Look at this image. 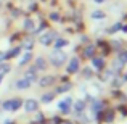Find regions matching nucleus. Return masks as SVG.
<instances>
[{
    "label": "nucleus",
    "mask_w": 127,
    "mask_h": 124,
    "mask_svg": "<svg viewBox=\"0 0 127 124\" xmlns=\"http://www.w3.org/2000/svg\"><path fill=\"white\" fill-rule=\"evenodd\" d=\"M103 16H105V15H103L101 11H95V13H93V18H103Z\"/></svg>",
    "instance_id": "nucleus-17"
},
{
    "label": "nucleus",
    "mask_w": 127,
    "mask_h": 124,
    "mask_svg": "<svg viewBox=\"0 0 127 124\" xmlns=\"http://www.w3.org/2000/svg\"><path fill=\"white\" fill-rule=\"evenodd\" d=\"M64 124H72V123H64Z\"/></svg>",
    "instance_id": "nucleus-23"
},
{
    "label": "nucleus",
    "mask_w": 127,
    "mask_h": 124,
    "mask_svg": "<svg viewBox=\"0 0 127 124\" xmlns=\"http://www.w3.org/2000/svg\"><path fill=\"white\" fill-rule=\"evenodd\" d=\"M95 2H103V0H95Z\"/></svg>",
    "instance_id": "nucleus-22"
},
{
    "label": "nucleus",
    "mask_w": 127,
    "mask_h": 124,
    "mask_svg": "<svg viewBox=\"0 0 127 124\" xmlns=\"http://www.w3.org/2000/svg\"><path fill=\"white\" fill-rule=\"evenodd\" d=\"M64 45H68V42H66L64 39H58V41L55 42V47H56V48H60V47H64Z\"/></svg>",
    "instance_id": "nucleus-15"
},
{
    "label": "nucleus",
    "mask_w": 127,
    "mask_h": 124,
    "mask_svg": "<svg viewBox=\"0 0 127 124\" xmlns=\"http://www.w3.org/2000/svg\"><path fill=\"white\" fill-rule=\"evenodd\" d=\"M35 71H37L35 68H31V69H28V71H26V76H24V79H28L29 82H34L35 79H37V74H35Z\"/></svg>",
    "instance_id": "nucleus-5"
},
{
    "label": "nucleus",
    "mask_w": 127,
    "mask_h": 124,
    "mask_svg": "<svg viewBox=\"0 0 127 124\" xmlns=\"http://www.w3.org/2000/svg\"><path fill=\"white\" fill-rule=\"evenodd\" d=\"M77 69H79V60H77V58H72L71 61H69L68 71H69V73H76Z\"/></svg>",
    "instance_id": "nucleus-8"
},
{
    "label": "nucleus",
    "mask_w": 127,
    "mask_h": 124,
    "mask_svg": "<svg viewBox=\"0 0 127 124\" xmlns=\"http://www.w3.org/2000/svg\"><path fill=\"white\" fill-rule=\"evenodd\" d=\"M92 52H93V48H92V47H89V48H87L84 53H85V55H92Z\"/></svg>",
    "instance_id": "nucleus-19"
},
{
    "label": "nucleus",
    "mask_w": 127,
    "mask_h": 124,
    "mask_svg": "<svg viewBox=\"0 0 127 124\" xmlns=\"http://www.w3.org/2000/svg\"><path fill=\"white\" fill-rule=\"evenodd\" d=\"M69 103H71V98H66V100H63V102H60V105H58L60 111L61 113H69Z\"/></svg>",
    "instance_id": "nucleus-6"
},
{
    "label": "nucleus",
    "mask_w": 127,
    "mask_h": 124,
    "mask_svg": "<svg viewBox=\"0 0 127 124\" xmlns=\"http://www.w3.org/2000/svg\"><path fill=\"white\" fill-rule=\"evenodd\" d=\"M29 85H31V82H29L28 79H19V81H16V84H15V87H16V89H19V90L28 89Z\"/></svg>",
    "instance_id": "nucleus-7"
},
{
    "label": "nucleus",
    "mask_w": 127,
    "mask_h": 124,
    "mask_svg": "<svg viewBox=\"0 0 127 124\" xmlns=\"http://www.w3.org/2000/svg\"><path fill=\"white\" fill-rule=\"evenodd\" d=\"M121 61H127V52H126V53H122V55H121Z\"/></svg>",
    "instance_id": "nucleus-20"
},
{
    "label": "nucleus",
    "mask_w": 127,
    "mask_h": 124,
    "mask_svg": "<svg viewBox=\"0 0 127 124\" xmlns=\"http://www.w3.org/2000/svg\"><path fill=\"white\" fill-rule=\"evenodd\" d=\"M52 81H53V78H52V76H47V78L40 79V82H39V84L45 87V85H50V84H52Z\"/></svg>",
    "instance_id": "nucleus-11"
},
{
    "label": "nucleus",
    "mask_w": 127,
    "mask_h": 124,
    "mask_svg": "<svg viewBox=\"0 0 127 124\" xmlns=\"http://www.w3.org/2000/svg\"><path fill=\"white\" fill-rule=\"evenodd\" d=\"M21 105H23L21 98H10V100H5L2 103V108L5 111H16V110L21 108Z\"/></svg>",
    "instance_id": "nucleus-1"
},
{
    "label": "nucleus",
    "mask_w": 127,
    "mask_h": 124,
    "mask_svg": "<svg viewBox=\"0 0 127 124\" xmlns=\"http://www.w3.org/2000/svg\"><path fill=\"white\" fill-rule=\"evenodd\" d=\"M37 108H39V103L35 102L34 98H29V100H26V102H24V110H26L28 113L37 111Z\"/></svg>",
    "instance_id": "nucleus-3"
},
{
    "label": "nucleus",
    "mask_w": 127,
    "mask_h": 124,
    "mask_svg": "<svg viewBox=\"0 0 127 124\" xmlns=\"http://www.w3.org/2000/svg\"><path fill=\"white\" fill-rule=\"evenodd\" d=\"M31 56H32V55H31V53H29V52L26 53V55H23V58L19 60V65L23 66V65H26V63H29V61H31Z\"/></svg>",
    "instance_id": "nucleus-10"
},
{
    "label": "nucleus",
    "mask_w": 127,
    "mask_h": 124,
    "mask_svg": "<svg viewBox=\"0 0 127 124\" xmlns=\"http://www.w3.org/2000/svg\"><path fill=\"white\" fill-rule=\"evenodd\" d=\"M3 76H5V74H3V73H0V82L3 81Z\"/></svg>",
    "instance_id": "nucleus-21"
},
{
    "label": "nucleus",
    "mask_w": 127,
    "mask_h": 124,
    "mask_svg": "<svg viewBox=\"0 0 127 124\" xmlns=\"http://www.w3.org/2000/svg\"><path fill=\"white\" fill-rule=\"evenodd\" d=\"M53 98H55V95H53V93H45V95L42 97V102L43 103H50Z\"/></svg>",
    "instance_id": "nucleus-13"
},
{
    "label": "nucleus",
    "mask_w": 127,
    "mask_h": 124,
    "mask_svg": "<svg viewBox=\"0 0 127 124\" xmlns=\"http://www.w3.org/2000/svg\"><path fill=\"white\" fill-rule=\"evenodd\" d=\"M64 60H66V55L63 52H55V53L50 55V61H52V65H55V66H61L63 63H64Z\"/></svg>",
    "instance_id": "nucleus-2"
},
{
    "label": "nucleus",
    "mask_w": 127,
    "mask_h": 124,
    "mask_svg": "<svg viewBox=\"0 0 127 124\" xmlns=\"http://www.w3.org/2000/svg\"><path fill=\"white\" fill-rule=\"evenodd\" d=\"M35 66H37L39 69H45V61H43V58H35Z\"/></svg>",
    "instance_id": "nucleus-12"
},
{
    "label": "nucleus",
    "mask_w": 127,
    "mask_h": 124,
    "mask_svg": "<svg viewBox=\"0 0 127 124\" xmlns=\"http://www.w3.org/2000/svg\"><path fill=\"white\" fill-rule=\"evenodd\" d=\"M93 63H95V66H98V68H101V66H103L101 60H93Z\"/></svg>",
    "instance_id": "nucleus-18"
},
{
    "label": "nucleus",
    "mask_w": 127,
    "mask_h": 124,
    "mask_svg": "<svg viewBox=\"0 0 127 124\" xmlns=\"http://www.w3.org/2000/svg\"><path fill=\"white\" fill-rule=\"evenodd\" d=\"M0 68H2V63H0Z\"/></svg>",
    "instance_id": "nucleus-24"
},
{
    "label": "nucleus",
    "mask_w": 127,
    "mask_h": 124,
    "mask_svg": "<svg viewBox=\"0 0 127 124\" xmlns=\"http://www.w3.org/2000/svg\"><path fill=\"white\" fill-rule=\"evenodd\" d=\"M55 39V32H48V34H43L40 36V43L42 45H48L50 42Z\"/></svg>",
    "instance_id": "nucleus-4"
},
{
    "label": "nucleus",
    "mask_w": 127,
    "mask_h": 124,
    "mask_svg": "<svg viewBox=\"0 0 127 124\" xmlns=\"http://www.w3.org/2000/svg\"><path fill=\"white\" fill-rule=\"evenodd\" d=\"M82 110H84V102H79L76 105V111H82Z\"/></svg>",
    "instance_id": "nucleus-16"
},
{
    "label": "nucleus",
    "mask_w": 127,
    "mask_h": 124,
    "mask_svg": "<svg viewBox=\"0 0 127 124\" xmlns=\"http://www.w3.org/2000/svg\"><path fill=\"white\" fill-rule=\"evenodd\" d=\"M19 52H21V48H19V47H15V48L8 50L6 53H3V58H13V56H16Z\"/></svg>",
    "instance_id": "nucleus-9"
},
{
    "label": "nucleus",
    "mask_w": 127,
    "mask_h": 124,
    "mask_svg": "<svg viewBox=\"0 0 127 124\" xmlns=\"http://www.w3.org/2000/svg\"><path fill=\"white\" fill-rule=\"evenodd\" d=\"M24 28L28 29V31H34V23H32L31 19H26L24 21Z\"/></svg>",
    "instance_id": "nucleus-14"
}]
</instances>
